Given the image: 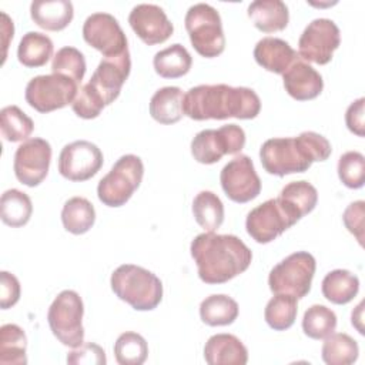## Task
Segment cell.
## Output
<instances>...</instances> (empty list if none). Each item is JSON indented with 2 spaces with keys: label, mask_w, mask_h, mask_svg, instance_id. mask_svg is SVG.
Returning a JSON list of instances; mask_svg holds the SVG:
<instances>
[{
  "label": "cell",
  "mask_w": 365,
  "mask_h": 365,
  "mask_svg": "<svg viewBox=\"0 0 365 365\" xmlns=\"http://www.w3.org/2000/svg\"><path fill=\"white\" fill-rule=\"evenodd\" d=\"M285 91L298 101H307L318 97L324 88L322 76L308 63L298 58L282 74Z\"/></svg>",
  "instance_id": "d6986e66"
},
{
  "label": "cell",
  "mask_w": 365,
  "mask_h": 365,
  "mask_svg": "<svg viewBox=\"0 0 365 365\" xmlns=\"http://www.w3.org/2000/svg\"><path fill=\"white\" fill-rule=\"evenodd\" d=\"M147 355V341L137 332H123L114 344V356L120 365H141Z\"/></svg>",
  "instance_id": "74e56055"
},
{
  "label": "cell",
  "mask_w": 365,
  "mask_h": 365,
  "mask_svg": "<svg viewBox=\"0 0 365 365\" xmlns=\"http://www.w3.org/2000/svg\"><path fill=\"white\" fill-rule=\"evenodd\" d=\"M198 277L205 284H224L248 269L251 250L231 234H198L190 245Z\"/></svg>",
  "instance_id": "7a4b0ae2"
},
{
  "label": "cell",
  "mask_w": 365,
  "mask_h": 365,
  "mask_svg": "<svg viewBox=\"0 0 365 365\" xmlns=\"http://www.w3.org/2000/svg\"><path fill=\"white\" fill-rule=\"evenodd\" d=\"M96 221V210L84 197L68 198L61 210V222L66 231L80 235L87 232Z\"/></svg>",
  "instance_id": "f1b7e54d"
},
{
  "label": "cell",
  "mask_w": 365,
  "mask_h": 365,
  "mask_svg": "<svg viewBox=\"0 0 365 365\" xmlns=\"http://www.w3.org/2000/svg\"><path fill=\"white\" fill-rule=\"evenodd\" d=\"M192 214L201 228L214 232L224 222V204L217 194L204 190L192 200Z\"/></svg>",
  "instance_id": "4dcf8cb0"
},
{
  "label": "cell",
  "mask_w": 365,
  "mask_h": 365,
  "mask_svg": "<svg viewBox=\"0 0 365 365\" xmlns=\"http://www.w3.org/2000/svg\"><path fill=\"white\" fill-rule=\"evenodd\" d=\"M282 201H285L287 204H289L297 212L298 215L302 218L304 215L309 214L317 202H318V191L317 188L305 181H292L288 182L279 192L278 195Z\"/></svg>",
  "instance_id": "8d00e7d4"
},
{
  "label": "cell",
  "mask_w": 365,
  "mask_h": 365,
  "mask_svg": "<svg viewBox=\"0 0 365 365\" xmlns=\"http://www.w3.org/2000/svg\"><path fill=\"white\" fill-rule=\"evenodd\" d=\"M331 143L315 131H302L297 137H279L264 141L259 160L268 174L284 177L305 173L314 161H325L331 155Z\"/></svg>",
  "instance_id": "3957f363"
},
{
  "label": "cell",
  "mask_w": 365,
  "mask_h": 365,
  "mask_svg": "<svg viewBox=\"0 0 365 365\" xmlns=\"http://www.w3.org/2000/svg\"><path fill=\"white\" fill-rule=\"evenodd\" d=\"M338 177L341 182L352 190L365 182V157L359 151H346L338 160Z\"/></svg>",
  "instance_id": "ab89813d"
},
{
  "label": "cell",
  "mask_w": 365,
  "mask_h": 365,
  "mask_svg": "<svg viewBox=\"0 0 365 365\" xmlns=\"http://www.w3.org/2000/svg\"><path fill=\"white\" fill-rule=\"evenodd\" d=\"M336 328V315L325 305H311L302 317V331L312 339H325Z\"/></svg>",
  "instance_id": "d590c367"
},
{
  "label": "cell",
  "mask_w": 365,
  "mask_h": 365,
  "mask_svg": "<svg viewBox=\"0 0 365 365\" xmlns=\"http://www.w3.org/2000/svg\"><path fill=\"white\" fill-rule=\"evenodd\" d=\"M27 336L16 324H4L0 328V364L1 365H26Z\"/></svg>",
  "instance_id": "1f68e13d"
},
{
  "label": "cell",
  "mask_w": 365,
  "mask_h": 365,
  "mask_svg": "<svg viewBox=\"0 0 365 365\" xmlns=\"http://www.w3.org/2000/svg\"><path fill=\"white\" fill-rule=\"evenodd\" d=\"M86 58L84 54L71 46L61 47L51 61V71L54 74H61L70 77L76 83H81L86 74Z\"/></svg>",
  "instance_id": "f35d334b"
},
{
  "label": "cell",
  "mask_w": 365,
  "mask_h": 365,
  "mask_svg": "<svg viewBox=\"0 0 365 365\" xmlns=\"http://www.w3.org/2000/svg\"><path fill=\"white\" fill-rule=\"evenodd\" d=\"M103 161V153L94 143L77 140L60 151L58 173L70 181H86L100 171Z\"/></svg>",
  "instance_id": "9a60e30c"
},
{
  "label": "cell",
  "mask_w": 365,
  "mask_h": 365,
  "mask_svg": "<svg viewBox=\"0 0 365 365\" xmlns=\"http://www.w3.org/2000/svg\"><path fill=\"white\" fill-rule=\"evenodd\" d=\"M31 212L33 204L26 192L17 188H11L1 194L0 217L6 225L13 228L23 227L29 222Z\"/></svg>",
  "instance_id": "f546056e"
},
{
  "label": "cell",
  "mask_w": 365,
  "mask_h": 365,
  "mask_svg": "<svg viewBox=\"0 0 365 365\" xmlns=\"http://www.w3.org/2000/svg\"><path fill=\"white\" fill-rule=\"evenodd\" d=\"M107 362L104 349L94 344V342H83L80 346L74 348L67 355V364L78 365V364H87V365H104Z\"/></svg>",
  "instance_id": "b9f144b4"
},
{
  "label": "cell",
  "mask_w": 365,
  "mask_h": 365,
  "mask_svg": "<svg viewBox=\"0 0 365 365\" xmlns=\"http://www.w3.org/2000/svg\"><path fill=\"white\" fill-rule=\"evenodd\" d=\"M362 305H364V302H359L358 307L352 311V314H351V322H352V325L358 329V332L364 335V327H362Z\"/></svg>",
  "instance_id": "bcb514c9"
},
{
  "label": "cell",
  "mask_w": 365,
  "mask_h": 365,
  "mask_svg": "<svg viewBox=\"0 0 365 365\" xmlns=\"http://www.w3.org/2000/svg\"><path fill=\"white\" fill-rule=\"evenodd\" d=\"M245 145V133L237 124L218 130L207 128L197 133L191 141V154L201 164L218 163L225 154H237Z\"/></svg>",
  "instance_id": "8fae6325"
},
{
  "label": "cell",
  "mask_w": 365,
  "mask_h": 365,
  "mask_svg": "<svg viewBox=\"0 0 365 365\" xmlns=\"http://www.w3.org/2000/svg\"><path fill=\"white\" fill-rule=\"evenodd\" d=\"M324 297L336 305L351 302L359 291V278L348 269H334L322 279Z\"/></svg>",
  "instance_id": "484cf974"
},
{
  "label": "cell",
  "mask_w": 365,
  "mask_h": 365,
  "mask_svg": "<svg viewBox=\"0 0 365 365\" xmlns=\"http://www.w3.org/2000/svg\"><path fill=\"white\" fill-rule=\"evenodd\" d=\"M184 24L190 41L200 56L212 58L224 51L225 36L217 9L207 3H197L187 10Z\"/></svg>",
  "instance_id": "5b68a950"
},
{
  "label": "cell",
  "mask_w": 365,
  "mask_h": 365,
  "mask_svg": "<svg viewBox=\"0 0 365 365\" xmlns=\"http://www.w3.org/2000/svg\"><path fill=\"white\" fill-rule=\"evenodd\" d=\"M204 359L210 365H245L248 349L232 334H217L204 346Z\"/></svg>",
  "instance_id": "44dd1931"
},
{
  "label": "cell",
  "mask_w": 365,
  "mask_h": 365,
  "mask_svg": "<svg viewBox=\"0 0 365 365\" xmlns=\"http://www.w3.org/2000/svg\"><path fill=\"white\" fill-rule=\"evenodd\" d=\"M104 107V103L96 96V93L88 87V84H84L81 87V90L77 93V97L71 104L73 111L78 117L86 120L98 117Z\"/></svg>",
  "instance_id": "60d3db41"
},
{
  "label": "cell",
  "mask_w": 365,
  "mask_h": 365,
  "mask_svg": "<svg viewBox=\"0 0 365 365\" xmlns=\"http://www.w3.org/2000/svg\"><path fill=\"white\" fill-rule=\"evenodd\" d=\"M128 23L134 33L148 46L167 41L174 31V26L165 11L160 6L150 3L134 6L130 11Z\"/></svg>",
  "instance_id": "ac0fdd59"
},
{
  "label": "cell",
  "mask_w": 365,
  "mask_h": 365,
  "mask_svg": "<svg viewBox=\"0 0 365 365\" xmlns=\"http://www.w3.org/2000/svg\"><path fill=\"white\" fill-rule=\"evenodd\" d=\"M83 38L104 57L118 56L128 50L127 37L118 20L110 13L90 14L83 24Z\"/></svg>",
  "instance_id": "2e32d148"
},
{
  "label": "cell",
  "mask_w": 365,
  "mask_h": 365,
  "mask_svg": "<svg viewBox=\"0 0 365 365\" xmlns=\"http://www.w3.org/2000/svg\"><path fill=\"white\" fill-rule=\"evenodd\" d=\"M248 17L264 33L281 31L288 26L289 11L281 0H255L248 6Z\"/></svg>",
  "instance_id": "603a6c76"
},
{
  "label": "cell",
  "mask_w": 365,
  "mask_h": 365,
  "mask_svg": "<svg viewBox=\"0 0 365 365\" xmlns=\"http://www.w3.org/2000/svg\"><path fill=\"white\" fill-rule=\"evenodd\" d=\"M317 262L312 254L297 251L278 262L268 275V285L272 294H287L297 299L311 291Z\"/></svg>",
  "instance_id": "ba28073f"
},
{
  "label": "cell",
  "mask_w": 365,
  "mask_h": 365,
  "mask_svg": "<svg viewBox=\"0 0 365 365\" xmlns=\"http://www.w3.org/2000/svg\"><path fill=\"white\" fill-rule=\"evenodd\" d=\"M364 218H365V202L362 200L351 202L342 214V221L345 224V228L355 235V238L361 245L364 244V221H365Z\"/></svg>",
  "instance_id": "7bdbcfd3"
},
{
  "label": "cell",
  "mask_w": 365,
  "mask_h": 365,
  "mask_svg": "<svg viewBox=\"0 0 365 365\" xmlns=\"http://www.w3.org/2000/svg\"><path fill=\"white\" fill-rule=\"evenodd\" d=\"M144 175V164L138 155H121L111 170L98 181V200L107 207L124 205L140 187Z\"/></svg>",
  "instance_id": "8992f818"
},
{
  "label": "cell",
  "mask_w": 365,
  "mask_h": 365,
  "mask_svg": "<svg viewBox=\"0 0 365 365\" xmlns=\"http://www.w3.org/2000/svg\"><path fill=\"white\" fill-rule=\"evenodd\" d=\"M130 70L131 58L128 50L118 56L103 57L87 84L108 106L120 96L121 87L130 76Z\"/></svg>",
  "instance_id": "e0dca14e"
},
{
  "label": "cell",
  "mask_w": 365,
  "mask_h": 365,
  "mask_svg": "<svg viewBox=\"0 0 365 365\" xmlns=\"http://www.w3.org/2000/svg\"><path fill=\"white\" fill-rule=\"evenodd\" d=\"M51 38L40 31H27L17 47V58L26 67H41L53 56Z\"/></svg>",
  "instance_id": "4316f807"
},
{
  "label": "cell",
  "mask_w": 365,
  "mask_h": 365,
  "mask_svg": "<svg viewBox=\"0 0 365 365\" xmlns=\"http://www.w3.org/2000/svg\"><path fill=\"white\" fill-rule=\"evenodd\" d=\"M20 299V282L16 275L9 271L0 272V307L9 309Z\"/></svg>",
  "instance_id": "ee69618b"
},
{
  "label": "cell",
  "mask_w": 365,
  "mask_h": 365,
  "mask_svg": "<svg viewBox=\"0 0 365 365\" xmlns=\"http://www.w3.org/2000/svg\"><path fill=\"white\" fill-rule=\"evenodd\" d=\"M341 44L339 29L331 19H314L298 40V56L315 64L331 61L334 51Z\"/></svg>",
  "instance_id": "7c38bea8"
},
{
  "label": "cell",
  "mask_w": 365,
  "mask_h": 365,
  "mask_svg": "<svg viewBox=\"0 0 365 365\" xmlns=\"http://www.w3.org/2000/svg\"><path fill=\"white\" fill-rule=\"evenodd\" d=\"M364 104H365V98L359 97L358 100H355L354 103L349 104V107L346 108V113H345V124H346L348 130L351 133L356 134L358 137L365 135Z\"/></svg>",
  "instance_id": "f6af8a7d"
},
{
  "label": "cell",
  "mask_w": 365,
  "mask_h": 365,
  "mask_svg": "<svg viewBox=\"0 0 365 365\" xmlns=\"http://www.w3.org/2000/svg\"><path fill=\"white\" fill-rule=\"evenodd\" d=\"M30 16L38 27L60 31L71 23L74 9L68 0H34L30 4Z\"/></svg>",
  "instance_id": "7402d4cb"
},
{
  "label": "cell",
  "mask_w": 365,
  "mask_h": 365,
  "mask_svg": "<svg viewBox=\"0 0 365 365\" xmlns=\"http://www.w3.org/2000/svg\"><path fill=\"white\" fill-rule=\"evenodd\" d=\"M220 181L225 195L234 202H248L261 192V180L252 160L245 154L235 155L224 165Z\"/></svg>",
  "instance_id": "4fadbf2b"
},
{
  "label": "cell",
  "mask_w": 365,
  "mask_h": 365,
  "mask_svg": "<svg viewBox=\"0 0 365 365\" xmlns=\"http://www.w3.org/2000/svg\"><path fill=\"white\" fill-rule=\"evenodd\" d=\"M299 220L298 212L277 197L252 208L247 215L245 228L248 235L258 244H268Z\"/></svg>",
  "instance_id": "52a82bcc"
},
{
  "label": "cell",
  "mask_w": 365,
  "mask_h": 365,
  "mask_svg": "<svg viewBox=\"0 0 365 365\" xmlns=\"http://www.w3.org/2000/svg\"><path fill=\"white\" fill-rule=\"evenodd\" d=\"M261 110L258 94L248 87L227 84H200L191 87L182 100L184 115L202 120H240L255 118Z\"/></svg>",
  "instance_id": "6da1fadb"
},
{
  "label": "cell",
  "mask_w": 365,
  "mask_h": 365,
  "mask_svg": "<svg viewBox=\"0 0 365 365\" xmlns=\"http://www.w3.org/2000/svg\"><path fill=\"white\" fill-rule=\"evenodd\" d=\"M113 292L137 311H151L163 299V282L151 271L123 264L117 267L110 278Z\"/></svg>",
  "instance_id": "277c9868"
},
{
  "label": "cell",
  "mask_w": 365,
  "mask_h": 365,
  "mask_svg": "<svg viewBox=\"0 0 365 365\" xmlns=\"http://www.w3.org/2000/svg\"><path fill=\"white\" fill-rule=\"evenodd\" d=\"M78 93V83L61 74L33 77L26 86V101L38 113H50L73 104Z\"/></svg>",
  "instance_id": "30bf717a"
},
{
  "label": "cell",
  "mask_w": 365,
  "mask_h": 365,
  "mask_svg": "<svg viewBox=\"0 0 365 365\" xmlns=\"http://www.w3.org/2000/svg\"><path fill=\"white\" fill-rule=\"evenodd\" d=\"M182 100L184 93L180 87H161L150 100V114L160 124H174L184 115Z\"/></svg>",
  "instance_id": "cb8c5ba5"
},
{
  "label": "cell",
  "mask_w": 365,
  "mask_h": 365,
  "mask_svg": "<svg viewBox=\"0 0 365 365\" xmlns=\"http://www.w3.org/2000/svg\"><path fill=\"white\" fill-rule=\"evenodd\" d=\"M0 130L4 140L17 143L31 135L34 123L20 107L6 106L0 111Z\"/></svg>",
  "instance_id": "e575fe53"
},
{
  "label": "cell",
  "mask_w": 365,
  "mask_h": 365,
  "mask_svg": "<svg viewBox=\"0 0 365 365\" xmlns=\"http://www.w3.org/2000/svg\"><path fill=\"white\" fill-rule=\"evenodd\" d=\"M298 314L297 298L287 294H275L265 307L264 318L275 331H285L292 327Z\"/></svg>",
  "instance_id": "836d02e7"
},
{
  "label": "cell",
  "mask_w": 365,
  "mask_h": 365,
  "mask_svg": "<svg viewBox=\"0 0 365 365\" xmlns=\"http://www.w3.org/2000/svg\"><path fill=\"white\" fill-rule=\"evenodd\" d=\"M83 314V299L73 289L61 291L51 302L47 312L48 327L63 345L77 348L84 342Z\"/></svg>",
  "instance_id": "9c48e42d"
},
{
  "label": "cell",
  "mask_w": 365,
  "mask_h": 365,
  "mask_svg": "<svg viewBox=\"0 0 365 365\" xmlns=\"http://www.w3.org/2000/svg\"><path fill=\"white\" fill-rule=\"evenodd\" d=\"M50 161V143L38 137L29 138L20 144L14 153V175L21 184L27 187H36L47 177Z\"/></svg>",
  "instance_id": "5bb4252c"
},
{
  "label": "cell",
  "mask_w": 365,
  "mask_h": 365,
  "mask_svg": "<svg viewBox=\"0 0 365 365\" xmlns=\"http://www.w3.org/2000/svg\"><path fill=\"white\" fill-rule=\"evenodd\" d=\"M238 312L237 301L225 294L210 295L200 304V318L210 327L230 325L237 319Z\"/></svg>",
  "instance_id": "83f0119b"
},
{
  "label": "cell",
  "mask_w": 365,
  "mask_h": 365,
  "mask_svg": "<svg viewBox=\"0 0 365 365\" xmlns=\"http://www.w3.org/2000/svg\"><path fill=\"white\" fill-rule=\"evenodd\" d=\"M358 342L344 332H332L322 344L321 356L328 365H351L358 359Z\"/></svg>",
  "instance_id": "d6a6232c"
},
{
  "label": "cell",
  "mask_w": 365,
  "mask_h": 365,
  "mask_svg": "<svg viewBox=\"0 0 365 365\" xmlns=\"http://www.w3.org/2000/svg\"><path fill=\"white\" fill-rule=\"evenodd\" d=\"M153 64L158 76L164 78H178L190 71L192 57L182 44L174 43L157 51L154 54Z\"/></svg>",
  "instance_id": "d4e9b609"
},
{
  "label": "cell",
  "mask_w": 365,
  "mask_h": 365,
  "mask_svg": "<svg viewBox=\"0 0 365 365\" xmlns=\"http://www.w3.org/2000/svg\"><path fill=\"white\" fill-rule=\"evenodd\" d=\"M254 58L267 71L284 74L301 57L288 41L268 36L262 37L255 44Z\"/></svg>",
  "instance_id": "ffe728a7"
}]
</instances>
